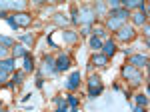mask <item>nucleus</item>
Segmentation results:
<instances>
[{
  "mask_svg": "<svg viewBox=\"0 0 150 112\" xmlns=\"http://www.w3.org/2000/svg\"><path fill=\"white\" fill-rule=\"evenodd\" d=\"M122 76H124L126 80H130L132 86H138L140 82H142V74H140L134 66H130V64H126V66L122 68Z\"/></svg>",
  "mask_w": 150,
  "mask_h": 112,
  "instance_id": "1",
  "label": "nucleus"
},
{
  "mask_svg": "<svg viewBox=\"0 0 150 112\" xmlns=\"http://www.w3.org/2000/svg\"><path fill=\"white\" fill-rule=\"evenodd\" d=\"M94 20H96L94 8H92V6H82L80 12H78V24H82V26H84V24H88V26H90Z\"/></svg>",
  "mask_w": 150,
  "mask_h": 112,
  "instance_id": "2",
  "label": "nucleus"
},
{
  "mask_svg": "<svg viewBox=\"0 0 150 112\" xmlns=\"http://www.w3.org/2000/svg\"><path fill=\"white\" fill-rule=\"evenodd\" d=\"M100 92H102V80L98 78V76H90L88 78V96L96 98Z\"/></svg>",
  "mask_w": 150,
  "mask_h": 112,
  "instance_id": "3",
  "label": "nucleus"
},
{
  "mask_svg": "<svg viewBox=\"0 0 150 112\" xmlns=\"http://www.w3.org/2000/svg\"><path fill=\"white\" fill-rule=\"evenodd\" d=\"M134 36H136L134 28H132V26H128V24H122V26L116 30V38H118V40H124V42L132 40Z\"/></svg>",
  "mask_w": 150,
  "mask_h": 112,
  "instance_id": "4",
  "label": "nucleus"
},
{
  "mask_svg": "<svg viewBox=\"0 0 150 112\" xmlns=\"http://www.w3.org/2000/svg\"><path fill=\"white\" fill-rule=\"evenodd\" d=\"M128 64L134 66L136 70H138V68H146V66H148V58H146L144 54H134V56H130Z\"/></svg>",
  "mask_w": 150,
  "mask_h": 112,
  "instance_id": "5",
  "label": "nucleus"
},
{
  "mask_svg": "<svg viewBox=\"0 0 150 112\" xmlns=\"http://www.w3.org/2000/svg\"><path fill=\"white\" fill-rule=\"evenodd\" d=\"M12 18H14V22L18 24V26H28V24L32 22V16L26 14V12H16V14H12Z\"/></svg>",
  "mask_w": 150,
  "mask_h": 112,
  "instance_id": "6",
  "label": "nucleus"
},
{
  "mask_svg": "<svg viewBox=\"0 0 150 112\" xmlns=\"http://www.w3.org/2000/svg\"><path fill=\"white\" fill-rule=\"evenodd\" d=\"M42 72H44V74H54V72H56V60H54L52 56H46V58H44Z\"/></svg>",
  "mask_w": 150,
  "mask_h": 112,
  "instance_id": "7",
  "label": "nucleus"
},
{
  "mask_svg": "<svg viewBox=\"0 0 150 112\" xmlns=\"http://www.w3.org/2000/svg\"><path fill=\"white\" fill-rule=\"evenodd\" d=\"M80 86V72H72L70 74V78H68V82H66V88L72 92V90H76Z\"/></svg>",
  "mask_w": 150,
  "mask_h": 112,
  "instance_id": "8",
  "label": "nucleus"
},
{
  "mask_svg": "<svg viewBox=\"0 0 150 112\" xmlns=\"http://www.w3.org/2000/svg\"><path fill=\"white\" fill-rule=\"evenodd\" d=\"M70 66V56L68 54H60L56 58V72H60V70H66V68Z\"/></svg>",
  "mask_w": 150,
  "mask_h": 112,
  "instance_id": "9",
  "label": "nucleus"
},
{
  "mask_svg": "<svg viewBox=\"0 0 150 112\" xmlns=\"http://www.w3.org/2000/svg\"><path fill=\"white\" fill-rule=\"evenodd\" d=\"M0 70H2L4 74L14 72V58H4V60H0Z\"/></svg>",
  "mask_w": 150,
  "mask_h": 112,
  "instance_id": "10",
  "label": "nucleus"
},
{
  "mask_svg": "<svg viewBox=\"0 0 150 112\" xmlns=\"http://www.w3.org/2000/svg\"><path fill=\"white\" fill-rule=\"evenodd\" d=\"M108 16H110V18H118V20H122V22H124L128 16H130V12L124 10V8L120 6V8H116V10H110V14H108Z\"/></svg>",
  "mask_w": 150,
  "mask_h": 112,
  "instance_id": "11",
  "label": "nucleus"
},
{
  "mask_svg": "<svg viewBox=\"0 0 150 112\" xmlns=\"http://www.w3.org/2000/svg\"><path fill=\"white\" fill-rule=\"evenodd\" d=\"M116 52V44L112 42V40H106V42H102V54L108 58V56H112Z\"/></svg>",
  "mask_w": 150,
  "mask_h": 112,
  "instance_id": "12",
  "label": "nucleus"
},
{
  "mask_svg": "<svg viewBox=\"0 0 150 112\" xmlns=\"http://www.w3.org/2000/svg\"><path fill=\"white\" fill-rule=\"evenodd\" d=\"M130 16H132L134 24H140V26L148 24V18H146V14H144V12H134V14H130Z\"/></svg>",
  "mask_w": 150,
  "mask_h": 112,
  "instance_id": "13",
  "label": "nucleus"
},
{
  "mask_svg": "<svg viewBox=\"0 0 150 112\" xmlns=\"http://www.w3.org/2000/svg\"><path fill=\"white\" fill-rule=\"evenodd\" d=\"M6 8H24V2H0V10H6Z\"/></svg>",
  "mask_w": 150,
  "mask_h": 112,
  "instance_id": "14",
  "label": "nucleus"
},
{
  "mask_svg": "<svg viewBox=\"0 0 150 112\" xmlns=\"http://www.w3.org/2000/svg\"><path fill=\"white\" fill-rule=\"evenodd\" d=\"M32 70H34V60L26 52V56H24V72H32Z\"/></svg>",
  "mask_w": 150,
  "mask_h": 112,
  "instance_id": "15",
  "label": "nucleus"
},
{
  "mask_svg": "<svg viewBox=\"0 0 150 112\" xmlns=\"http://www.w3.org/2000/svg\"><path fill=\"white\" fill-rule=\"evenodd\" d=\"M92 64H96V66H106L108 64V58L104 54H94L92 56Z\"/></svg>",
  "mask_w": 150,
  "mask_h": 112,
  "instance_id": "16",
  "label": "nucleus"
},
{
  "mask_svg": "<svg viewBox=\"0 0 150 112\" xmlns=\"http://www.w3.org/2000/svg\"><path fill=\"white\" fill-rule=\"evenodd\" d=\"M122 24H124V22H122V20H118V18H108V20H106V26H108L110 30H118Z\"/></svg>",
  "mask_w": 150,
  "mask_h": 112,
  "instance_id": "17",
  "label": "nucleus"
},
{
  "mask_svg": "<svg viewBox=\"0 0 150 112\" xmlns=\"http://www.w3.org/2000/svg\"><path fill=\"white\" fill-rule=\"evenodd\" d=\"M12 56L14 58H20V56H26V48L24 46H20V44H14V48H12Z\"/></svg>",
  "mask_w": 150,
  "mask_h": 112,
  "instance_id": "18",
  "label": "nucleus"
},
{
  "mask_svg": "<svg viewBox=\"0 0 150 112\" xmlns=\"http://www.w3.org/2000/svg\"><path fill=\"white\" fill-rule=\"evenodd\" d=\"M62 36H64V42H76V40H78V34L72 32V30H64Z\"/></svg>",
  "mask_w": 150,
  "mask_h": 112,
  "instance_id": "19",
  "label": "nucleus"
},
{
  "mask_svg": "<svg viewBox=\"0 0 150 112\" xmlns=\"http://www.w3.org/2000/svg\"><path fill=\"white\" fill-rule=\"evenodd\" d=\"M66 104H68L72 110H76V108H78V98L72 96V94H68V96H66Z\"/></svg>",
  "mask_w": 150,
  "mask_h": 112,
  "instance_id": "20",
  "label": "nucleus"
},
{
  "mask_svg": "<svg viewBox=\"0 0 150 112\" xmlns=\"http://www.w3.org/2000/svg\"><path fill=\"white\" fill-rule=\"evenodd\" d=\"M136 104L142 106V108H146V104H148V96H146V94H136Z\"/></svg>",
  "mask_w": 150,
  "mask_h": 112,
  "instance_id": "21",
  "label": "nucleus"
},
{
  "mask_svg": "<svg viewBox=\"0 0 150 112\" xmlns=\"http://www.w3.org/2000/svg\"><path fill=\"white\" fill-rule=\"evenodd\" d=\"M90 46H92L94 50H100V48H102V40H100L98 36H92V38H90Z\"/></svg>",
  "mask_w": 150,
  "mask_h": 112,
  "instance_id": "22",
  "label": "nucleus"
},
{
  "mask_svg": "<svg viewBox=\"0 0 150 112\" xmlns=\"http://www.w3.org/2000/svg\"><path fill=\"white\" fill-rule=\"evenodd\" d=\"M56 112H76V110H72L70 106H66V98H64V102H60V104H58Z\"/></svg>",
  "mask_w": 150,
  "mask_h": 112,
  "instance_id": "23",
  "label": "nucleus"
},
{
  "mask_svg": "<svg viewBox=\"0 0 150 112\" xmlns=\"http://www.w3.org/2000/svg\"><path fill=\"white\" fill-rule=\"evenodd\" d=\"M20 40H22V42H26L28 46L34 44V36H32V34H22V36H20Z\"/></svg>",
  "mask_w": 150,
  "mask_h": 112,
  "instance_id": "24",
  "label": "nucleus"
},
{
  "mask_svg": "<svg viewBox=\"0 0 150 112\" xmlns=\"http://www.w3.org/2000/svg\"><path fill=\"white\" fill-rule=\"evenodd\" d=\"M0 44L2 46H14V40L8 38V36H2V34H0Z\"/></svg>",
  "mask_w": 150,
  "mask_h": 112,
  "instance_id": "25",
  "label": "nucleus"
},
{
  "mask_svg": "<svg viewBox=\"0 0 150 112\" xmlns=\"http://www.w3.org/2000/svg\"><path fill=\"white\" fill-rule=\"evenodd\" d=\"M22 78H24V72H16V74H14V82H12V84L20 86V84H22Z\"/></svg>",
  "mask_w": 150,
  "mask_h": 112,
  "instance_id": "26",
  "label": "nucleus"
},
{
  "mask_svg": "<svg viewBox=\"0 0 150 112\" xmlns=\"http://www.w3.org/2000/svg\"><path fill=\"white\" fill-rule=\"evenodd\" d=\"M96 12H98V14H104V12H106V6H104L102 2H98V4H96V8H94V14H96Z\"/></svg>",
  "mask_w": 150,
  "mask_h": 112,
  "instance_id": "27",
  "label": "nucleus"
},
{
  "mask_svg": "<svg viewBox=\"0 0 150 112\" xmlns=\"http://www.w3.org/2000/svg\"><path fill=\"white\" fill-rule=\"evenodd\" d=\"M92 32H94V36H98V38H100V36H104V34H106V30H104L102 26H96Z\"/></svg>",
  "mask_w": 150,
  "mask_h": 112,
  "instance_id": "28",
  "label": "nucleus"
},
{
  "mask_svg": "<svg viewBox=\"0 0 150 112\" xmlns=\"http://www.w3.org/2000/svg\"><path fill=\"white\" fill-rule=\"evenodd\" d=\"M6 54H8L6 46H2V44H0V60H4V58H6Z\"/></svg>",
  "mask_w": 150,
  "mask_h": 112,
  "instance_id": "29",
  "label": "nucleus"
},
{
  "mask_svg": "<svg viewBox=\"0 0 150 112\" xmlns=\"http://www.w3.org/2000/svg\"><path fill=\"white\" fill-rule=\"evenodd\" d=\"M90 32H92V28H90L88 24H84V26H82V32H80V34H84V36H88Z\"/></svg>",
  "mask_w": 150,
  "mask_h": 112,
  "instance_id": "30",
  "label": "nucleus"
},
{
  "mask_svg": "<svg viewBox=\"0 0 150 112\" xmlns=\"http://www.w3.org/2000/svg\"><path fill=\"white\" fill-rule=\"evenodd\" d=\"M6 20H8V24H10V26H12V28H14V30L18 28V24L14 22V18H12V14H10V16H6Z\"/></svg>",
  "mask_w": 150,
  "mask_h": 112,
  "instance_id": "31",
  "label": "nucleus"
},
{
  "mask_svg": "<svg viewBox=\"0 0 150 112\" xmlns=\"http://www.w3.org/2000/svg\"><path fill=\"white\" fill-rule=\"evenodd\" d=\"M72 22L78 24V10H76V8H72Z\"/></svg>",
  "mask_w": 150,
  "mask_h": 112,
  "instance_id": "32",
  "label": "nucleus"
},
{
  "mask_svg": "<svg viewBox=\"0 0 150 112\" xmlns=\"http://www.w3.org/2000/svg\"><path fill=\"white\" fill-rule=\"evenodd\" d=\"M6 76H8V74H4V72H2V70H0V84H2V82H4V80H6Z\"/></svg>",
  "mask_w": 150,
  "mask_h": 112,
  "instance_id": "33",
  "label": "nucleus"
},
{
  "mask_svg": "<svg viewBox=\"0 0 150 112\" xmlns=\"http://www.w3.org/2000/svg\"><path fill=\"white\" fill-rule=\"evenodd\" d=\"M36 86H38V88H42V76H38V80H36Z\"/></svg>",
  "mask_w": 150,
  "mask_h": 112,
  "instance_id": "34",
  "label": "nucleus"
},
{
  "mask_svg": "<svg viewBox=\"0 0 150 112\" xmlns=\"http://www.w3.org/2000/svg\"><path fill=\"white\" fill-rule=\"evenodd\" d=\"M134 112H144V108H142V106H136V108H134Z\"/></svg>",
  "mask_w": 150,
  "mask_h": 112,
  "instance_id": "35",
  "label": "nucleus"
},
{
  "mask_svg": "<svg viewBox=\"0 0 150 112\" xmlns=\"http://www.w3.org/2000/svg\"><path fill=\"white\" fill-rule=\"evenodd\" d=\"M6 16H8L6 12H4V10H0V18H6Z\"/></svg>",
  "mask_w": 150,
  "mask_h": 112,
  "instance_id": "36",
  "label": "nucleus"
},
{
  "mask_svg": "<svg viewBox=\"0 0 150 112\" xmlns=\"http://www.w3.org/2000/svg\"><path fill=\"white\" fill-rule=\"evenodd\" d=\"M0 106H2V104H0Z\"/></svg>",
  "mask_w": 150,
  "mask_h": 112,
  "instance_id": "37",
  "label": "nucleus"
}]
</instances>
